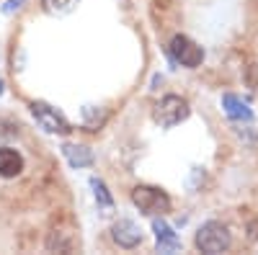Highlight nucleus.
Here are the masks:
<instances>
[{"label":"nucleus","mask_w":258,"mask_h":255,"mask_svg":"<svg viewBox=\"0 0 258 255\" xmlns=\"http://www.w3.org/2000/svg\"><path fill=\"white\" fill-rule=\"evenodd\" d=\"M91 186H93V191H96V199H98V204L103 206V209H111V196H109V191H106V186L98 181V178H93L91 181Z\"/></svg>","instance_id":"f8f14e48"},{"label":"nucleus","mask_w":258,"mask_h":255,"mask_svg":"<svg viewBox=\"0 0 258 255\" xmlns=\"http://www.w3.org/2000/svg\"><path fill=\"white\" fill-rule=\"evenodd\" d=\"M232 237H230V229L222 224V222H207L199 227L197 232V247L207 255H217V252H225L230 247Z\"/></svg>","instance_id":"f257e3e1"},{"label":"nucleus","mask_w":258,"mask_h":255,"mask_svg":"<svg viewBox=\"0 0 258 255\" xmlns=\"http://www.w3.org/2000/svg\"><path fill=\"white\" fill-rule=\"evenodd\" d=\"M153 229H155V237H158V250L160 252H176L181 250V240L173 229H170L163 219H155L153 222Z\"/></svg>","instance_id":"0eeeda50"},{"label":"nucleus","mask_w":258,"mask_h":255,"mask_svg":"<svg viewBox=\"0 0 258 255\" xmlns=\"http://www.w3.org/2000/svg\"><path fill=\"white\" fill-rule=\"evenodd\" d=\"M62 152L73 167H88L93 165V152L83 144H62Z\"/></svg>","instance_id":"9d476101"},{"label":"nucleus","mask_w":258,"mask_h":255,"mask_svg":"<svg viewBox=\"0 0 258 255\" xmlns=\"http://www.w3.org/2000/svg\"><path fill=\"white\" fill-rule=\"evenodd\" d=\"M245 82H248V88H253L258 93V62L245 70Z\"/></svg>","instance_id":"ddd939ff"},{"label":"nucleus","mask_w":258,"mask_h":255,"mask_svg":"<svg viewBox=\"0 0 258 255\" xmlns=\"http://www.w3.org/2000/svg\"><path fill=\"white\" fill-rule=\"evenodd\" d=\"M168 52H170V57H173L176 65H183V67H199L202 59H204V49L197 44V41H191L188 36H183V34L170 39Z\"/></svg>","instance_id":"20e7f679"},{"label":"nucleus","mask_w":258,"mask_h":255,"mask_svg":"<svg viewBox=\"0 0 258 255\" xmlns=\"http://www.w3.org/2000/svg\"><path fill=\"white\" fill-rule=\"evenodd\" d=\"M0 93H3V80H0Z\"/></svg>","instance_id":"2eb2a0df"},{"label":"nucleus","mask_w":258,"mask_h":255,"mask_svg":"<svg viewBox=\"0 0 258 255\" xmlns=\"http://www.w3.org/2000/svg\"><path fill=\"white\" fill-rule=\"evenodd\" d=\"M31 114H34V119L39 121L41 129H47L49 134H68V132H73L70 124L64 121V116L57 114V109L47 106L44 101H34V103H31Z\"/></svg>","instance_id":"39448f33"},{"label":"nucleus","mask_w":258,"mask_h":255,"mask_svg":"<svg viewBox=\"0 0 258 255\" xmlns=\"http://www.w3.org/2000/svg\"><path fill=\"white\" fill-rule=\"evenodd\" d=\"M191 114L188 109V103L181 98V96H165L158 106H155V111H153V119L160 124V126H176L181 121H186Z\"/></svg>","instance_id":"7ed1b4c3"},{"label":"nucleus","mask_w":258,"mask_h":255,"mask_svg":"<svg viewBox=\"0 0 258 255\" xmlns=\"http://www.w3.org/2000/svg\"><path fill=\"white\" fill-rule=\"evenodd\" d=\"M222 109H225V114H227L230 119H235V121H250V119H253V111L248 109V103L240 101L238 96H232V93H227V96L222 98Z\"/></svg>","instance_id":"1a4fd4ad"},{"label":"nucleus","mask_w":258,"mask_h":255,"mask_svg":"<svg viewBox=\"0 0 258 255\" xmlns=\"http://www.w3.org/2000/svg\"><path fill=\"white\" fill-rule=\"evenodd\" d=\"M248 235H250V237H253V240H258V219H255V222H250V224H248Z\"/></svg>","instance_id":"4468645a"},{"label":"nucleus","mask_w":258,"mask_h":255,"mask_svg":"<svg viewBox=\"0 0 258 255\" xmlns=\"http://www.w3.org/2000/svg\"><path fill=\"white\" fill-rule=\"evenodd\" d=\"M111 235H114V242L124 250H132L142 242V229L132 219H119L111 229Z\"/></svg>","instance_id":"423d86ee"},{"label":"nucleus","mask_w":258,"mask_h":255,"mask_svg":"<svg viewBox=\"0 0 258 255\" xmlns=\"http://www.w3.org/2000/svg\"><path fill=\"white\" fill-rule=\"evenodd\" d=\"M80 0H41V6L49 16H68L78 8Z\"/></svg>","instance_id":"9b49d317"},{"label":"nucleus","mask_w":258,"mask_h":255,"mask_svg":"<svg viewBox=\"0 0 258 255\" xmlns=\"http://www.w3.org/2000/svg\"><path fill=\"white\" fill-rule=\"evenodd\" d=\"M132 201L142 214H150V217L170 211V196L165 194V191L155 188V186H137L132 191Z\"/></svg>","instance_id":"f03ea898"},{"label":"nucleus","mask_w":258,"mask_h":255,"mask_svg":"<svg viewBox=\"0 0 258 255\" xmlns=\"http://www.w3.org/2000/svg\"><path fill=\"white\" fill-rule=\"evenodd\" d=\"M24 170V157L11 147H0V178H16Z\"/></svg>","instance_id":"6e6552de"}]
</instances>
